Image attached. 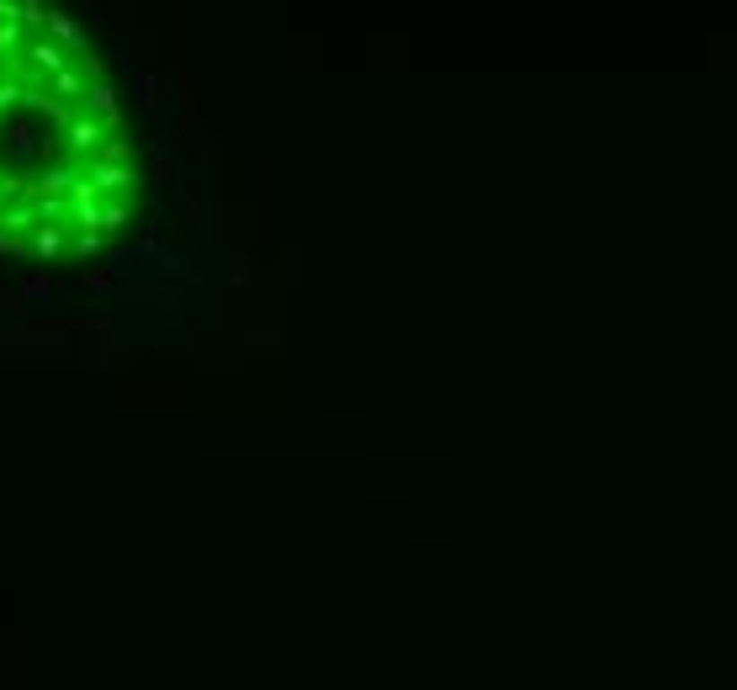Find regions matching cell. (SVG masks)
Masks as SVG:
<instances>
[{"mask_svg": "<svg viewBox=\"0 0 737 690\" xmlns=\"http://www.w3.org/2000/svg\"><path fill=\"white\" fill-rule=\"evenodd\" d=\"M69 54H75V49H64L58 38H32V43L22 49V58H27L43 80H54L58 69H69Z\"/></svg>", "mask_w": 737, "mask_h": 690, "instance_id": "6da1fadb", "label": "cell"}, {"mask_svg": "<svg viewBox=\"0 0 737 690\" xmlns=\"http://www.w3.org/2000/svg\"><path fill=\"white\" fill-rule=\"evenodd\" d=\"M85 107H91V112L101 117V122H107V128H122V107H117V91L112 85H107V80H96V85H91V91H85Z\"/></svg>", "mask_w": 737, "mask_h": 690, "instance_id": "7a4b0ae2", "label": "cell"}, {"mask_svg": "<svg viewBox=\"0 0 737 690\" xmlns=\"http://www.w3.org/2000/svg\"><path fill=\"white\" fill-rule=\"evenodd\" d=\"M48 38H58V43H64V49H75V54H91V49H85V32H80L64 11H48Z\"/></svg>", "mask_w": 737, "mask_h": 690, "instance_id": "3957f363", "label": "cell"}, {"mask_svg": "<svg viewBox=\"0 0 737 690\" xmlns=\"http://www.w3.org/2000/svg\"><path fill=\"white\" fill-rule=\"evenodd\" d=\"M58 250H64V229H58V224H43V229L32 234V255H43V261H54Z\"/></svg>", "mask_w": 737, "mask_h": 690, "instance_id": "277c9868", "label": "cell"}, {"mask_svg": "<svg viewBox=\"0 0 737 690\" xmlns=\"http://www.w3.org/2000/svg\"><path fill=\"white\" fill-rule=\"evenodd\" d=\"M27 91H32V85H22V80H0V112L27 107Z\"/></svg>", "mask_w": 737, "mask_h": 690, "instance_id": "5b68a950", "label": "cell"}, {"mask_svg": "<svg viewBox=\"0 0 737 690\" xmlns=\"http://www.w3.org/2000/svg\"><path fill=\"white\" fill-rule=\"evenodd\" d=\"M22 27L43 32V27H48V5H43V0H22Z\"/></svg>", "mask_w": 737, "mask_h": 690, "instance_id": "8992f818", "label": "cell"}, {"mask_svg": "<svg viewBox=\"0 0 737 690\" xmlns=\"http://www.w3.org/2000/svg\"><path fill=\"white\" fill-rule=\"evenodd\" d=\"M127 218H133V208H127V202H107V234L127 229Z\"/></svg>", "mask_w": 737, "mask_h": 690, "instance_id": "52a82bcc", "label": "cell"}, {"mask_svg": "<svg viewBox=\"0 0 737 690\" xmlns=\"http://www.w3.org/2000/svg\"><path fill=\"white\" fill-rule=\"evenodd\" d=\"M22 49V22H0V54Z\"/></svg>", "mask_w": 737, "mask_h": 690, "instance_id": "ba28073f", "label": "cell"}, {"mask_svg": "<svg viewBox=\"0 0 737 690\" xmlns=\"http://www.w3.org/2000/svg\"><path fill=\"white\" fill-rule=\"evenodd\" d=\"M101 244H107V234H75V250H80V255H101Z\"/></svg>", "mask_w": 737, "mask_h": 690, "instance_id": "9c48e42d", "label": "cell"}, {"mask_svg": "<svg viewBox=\"0 0 737 690\" xmlns=\"http://www.w3.org/2000/svg\"><path fill=\"white\" fill-rule=\"evenodd\" d=\"M22 250H27V244H22L16 234H11V229H0V255H22Z\"/></svg>", "mask_w": 737, "mask_h": 690, "instance_id": "30bf717a", "label": "cell"}, {"mask_svg": "<svg viewBox=\"0 0 737 690\" xmlns=\"http://www.w3.org/2000/svg\"><path fill=\"white\" fill-rule=\"evenodd\" d=\"M0 175H5V171H0Z\"/></svg>", "mask_w": 737, "mask_h": 690, "instance_id": "8fae6325", "label": "cell"}]
</instances>
